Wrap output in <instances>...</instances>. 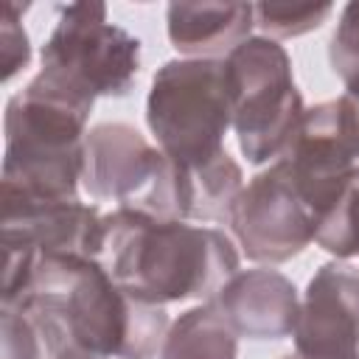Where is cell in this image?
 <instances>
[{"label":"cell","mask_w":359,"mask_h":359,"mask_svg":"<svg viewBox=\"0 0 359 359\" xmlns=\"http://www.w3.org/2000/svg\"><path fill=\"white\" fill-rule=\"evenodd\" d=\"M163 359H236L238 334L227 325L213 300L180 314L163 342Z\"/></svg>","instance_id":"cell-15"},{"label":"cell","mask_w":359,"mask_h":359,"mask_svg":"<svg viewBox=\"0 0 359 359\" xmlns=\"http://www.w3.org/2000/svg\"><path fill=\"white\" fill-rule=\"evenodd\" d=\"M53 359H98V356H93V353H87V351H81V348H76V345H67V348H62Z\"/></svg>","instance_id":"cell-20"},{"label":"cell","mask_w":359,"mask_h":359,"mask_svg":"<svg viewBox=\"0 0 359 359\" xmlns=\"http://www.w3.org/2000/svg\"><path fill=\"white\" fill-rule=\"evenodd\" d=\"M140 70V39L107 20L104 3L59 6L56 28L42 45L39 76L95 104L129 95Z\"/></svg>","instance_id":"cell-7"},{"label":"cell","mask_w":359,"mask_h":359,"mask_svg":"<svg viewBox=\"0 0 359 359\" xmlns=\"http://www.w3.org/2000/svg\"><path fill=\"white\" fill-rule=\"evenodd\" d=\"M227 224L244 255L258 264H283L314 241L311 213L280 160L241 188Z\"/></svg>","instance_id":"cell-9"},{"label":"cell","mask_w":359,"mask_h":359,"mask_svg":"<svg viewBox=\"0 0 359 359\" xmlns=\"http://www.w3.org/2000/svg\"><path fill=\"white\" fill-rule=\"evenodd\" d=\"M93 104L50 84L39 73L6 104L3 199H79L84 171V126Z\"/></svg>","instance_id":"cell-3"},{"label":"cell","mask_w":359,"mask_h":359,"mask_svg":"<svg viewBox=\"0 0 359 359\" xmlns=\"http://www.w3.org/2000/svg\"><path fill=\"white\" fill-rule=\"evenodd\" d=\"M314 222V244L337 258L359 252V146L348 135L337 101L306 109L280 157Z\"/></svg>","instance_id":"cell-4"},{"label":"cell","mask_w":359,"mask_h":359,"mask_svg":"<svg viewBox=\"0 0 359 359\" xmlns=\"http://www.w3.org/2000/svg\"><path fill=\"white\" fill-rule=\"evenodd\" d=\"M227 325L247 339H286L300 317L294 283L278 269H238L213 297Z\"/></svg>","instance_id":"cell-12"},{"label":"cell","mask_w":359,"mask_h":359,"mask_svg":"<svg viewBox=\"0 0 359 359\" xmlns=\"http://www.w3.org/2000/svg\"><path fill=\"white\" fill-rule=\"evenodd\" d=\"M331 11V3H255V25L269 39H289L320 28Z\"/></svg>","instance_id":"cell-16"},{"label":"cell","mask_w":359,"mask_h":359,"mask_svg":"<svg viewBox=\"0 0 359 359\" xmlns=\"http://www.w3.org/2000/svg\"><path fill=\"white\" fill-rule=\"evenodd\" d=\"M20 300L53 314L67 339L98 359H154L171 328L165 306L137 300L87 255H42Z\"/></svg>","instance_id":"cell-2"},{"label":"cell","mask_w":359,"mask_h":359,"mask_svg":"<svg viewBox=\"0 0 359 359\" xmlns=\"http://www.w3.org/2000/svg\"><path fill=\"white\" fill-rule=\"evenodd\" d=\"M174 188V219L180 222H227L236 196L244 188V174L238 163L224 151L222 157L180 168L171 163Z\"/></svg>","instance_id":"cell-14"},{"label":"cell","mask_w":359,"mask_h":359,"mask_svg":"<svg viewBox=\"0 0 359 359\" xmlns=\"http://www.w3.org/2000/svg\"><path fill=\"white\" fill-rule=\"evenodd\" d=\"M0 42H3V81H11L22 67L31 62V45L28 34L20 22V6L17 3H3V17H0Z\"/></svg>","instance_id":"cell-18"},{"label":"cell","mask_w":359,"mask_h":359,"mask_svg":"<svg viewBox=\"0 0 359 359\" xmlns=\"http://www.w3.org/2000/svg\"><path fill=\"white\" fill-rule=\"evenodd\" d=\"M84 191L118 208L174 219L171 160L129 123H98L84 137Z\"/></svg>","instance_id":"cell-8"},{"label":"cell","mask_w":359,"mask_h":359,"mask_svg":"<svg viewBox=\"0 0 359 359\" xmlns=\"http://www.w3.org/2000/svg\"><path fill=\"white\" fill-rule=\"evenodd\" d=\"M98 261L118 286L154 306L213 300L238 272V252L219 227L160 219L135 208L104 216Z\"/></svg>","instance_id":"cell-1"},{"label":"cell","mask_w":359,"mask_h":359,"mask_svg":"<svg viewBox=\"0 0 359 359\" xmlns=\"http://www.w3.org/2000/svg\"><path fill=\"white\" fill-rule=\"evenodd\" d=\"M334 73L348 84L359 79V3H348L328 45Z\"/></svg>","instance_id":"cell-17"},{"label":"cell","mask_w":359,"mask_h":359,"mask_svg":"<svg viewBox=\"0 0 359 359\" xmlns=\"http://www.w3.org/2000/svg\"><path fill=\"white\" fill-rule=\"evenodd\" d=\"M146 123L160 151L180 168H196L222 157L233 126V98L224 59H171L157 67Z\"/></svg>","instance_id":"cell-5"},{"label":"cell","mask_w":359,"mask_h":359,"mask_svg":"<svg viewBox=\"0 0 359 359\" xmlns=\"http://www.w3.org/2000/svg\"><path fill=\"white\" fill-rule=\"evenodd\" d=\"M255 25L252 3H168L165 31L171 45L188 59L230 56L250 39Z\"/></svg>","instance_id":"cell-13"},{"label":"cell","mask_w":359,"mask_h":359,"mask_svg":"<svg viewBox=\"0 0 359 359\" xmlns=\"http://www.w3.org/2000/svg\"><path fill=\"white\" fill-rule=\"evenodd\" d=\"M294 353L303 359H351L359 353V272L323 264L309 280L294 325Z\"/></svg>","instance_id":"cell-10"},{"label":"cell","mask_w":359,"mask_h":359,"mask_svg":"<svg viewBox=\"0 0 359 359\" xmlns=\"http://www.w3.org/2000/svg\"><path fill=\"white\" fill-rule=\"evenodd\" d=\"M233 129L247 163L280 160L306 115L292 59L269 36H250L227 59Z\"/></svg>","instance_id":"cell-6"},{"label":"cell","mask_w":359,"mask_h":359,"mask_svg":"<svg viewBox=\"0 0 359 359\" xmlns=\"http://www.w3.org/2000/svg\"><path fill=\"white\" fill-rule=\"evenodd\" d=\"M280 359H303V356H297V353H286V356H280ZM351 359H359V353H356V356H351Z\"/></svg>","instance_id":"cell-21"},{"label":"cell","mask_w":359,"mask_h":359,"mask_svg":"<svg viewBox=\"0 0 359 359\" xmlns=\"http://www.w3.org/2000/svg\"><path fill=\"white\" fill-rule=\"evenodd\" d=\"M3 247L31 250L42 255H87L98 258L104 247V216L79 199L22 202L3 199L0 222Z\"/></svg>","instance_id":"cell-11"},{"label":"cell","mask_w":359,"mask_h":359,"mask_svg":"<svg viewBox=\"0 0 359 359\" xmlns=\"http://www.w3.org/2000/svg\"><path fill=\"white\" fill-rule=\"evenodd\" d=\"M337 107H339V118H342L348 135L359 146V79L345 84V93L337 98Z\"/></svg>","instance_id":"cell-19"}]
</instances>
